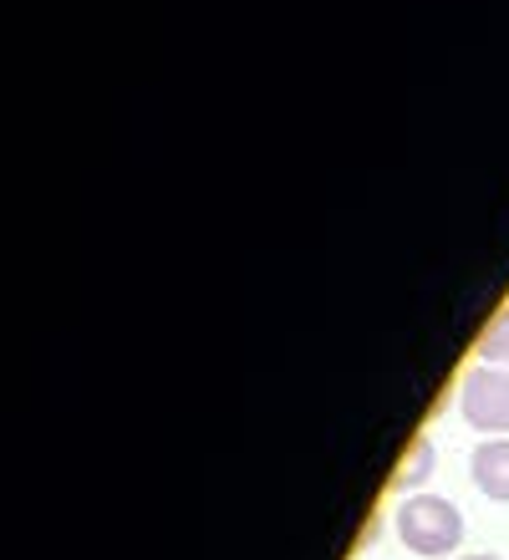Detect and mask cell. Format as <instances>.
Segmentation results:
<instances>
[{"label":"cell","instance_id":"cell-1","mask_svg":"<svg viewBox=\"0 0 509 560\" xmlns=\"http://www.w3.org/2000/svg\"><path fill=\"white\" fill-rule=\"evenodd\" d=\"M397 540H403L413 556H449V550H459V540H464V515H459V504L443 500V494H407L403 504H397Z\"/></svg>","mask_w":509,"mask_h":560},{"label":"cell","instance_id":"cell-2","mask_svg":"<svg viewBox=\"0 0 509 560\" xmlns=\"http://www.w3.org/2000/svg\"><path fill=\"white\" fill-rule=\"evenodd\" d=\"M459 413L468 428H479L484 439H509V368H474L459 377Z\"/></svg>","mask_w":509,"mask_h":560},{"label":"cell","instance_id":"cell-3","mask_svg":"<svg viewBox=\"0 0 509 560\" xmlns=\"http://www.w3.org/2000/svg\"><path fill=\"white\" fill-rule=\"evenodd\" d=\"M468 474H474L479 494L509 504V439H484L468 458Z\"/></svg>","mask_w":509,"mask_h":560},{"label":"cell","instance_id":"cell-4","mask_svg":"<svg viewBox=\"0 0 509 560\" xmlns=\"http://www.w3.org/2000/svg\"><path fill=\"white\" fill-rule=\"evenodd\" d=\"M433 464H438V454H433V439L428 433H418V439L407 443V454H403V464H397V474H393V489L397 494H413L418 485H428V474H433Z\"/></svg>","mask_w":509,"mask_h":560},{"label":"cell","instance_id":"cell-5","mask_svg":"<svg viewBox=\"0 0 509 560\" xmlns=\"http://www.w3.org/2000/svg\"><path fill=\"white\" fill-rule=\"evenodd\" d=\"M479 362H489V368H509V306L499 311L489 326H484V337H479Z\"/></svg>","mask_w":509,"mask_h":560},{"label":"cell","instance_id":"cell-6","mask_svg":"<svg viewBox=\"0 0 509 560\" xmlns=\"http://www.w3.org/2000/svg\"><path fill=\"white\" fill-rule=\"evenodd\" d=\"M459 560H499V556H459Z\"/></svg>","mask_w":509,"mask_h":560}]
</instances>
